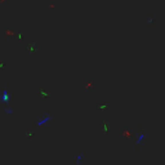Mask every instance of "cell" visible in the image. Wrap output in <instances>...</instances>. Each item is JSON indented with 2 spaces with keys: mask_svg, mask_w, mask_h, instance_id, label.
<instances>
[{
  "mask_svg": "<svg viewBox=\"0 0 165 165\" xmlns=\"http://www.w3.org/2000/svg\"><path fill=\"white\" fill-rule=\"evenodd\" d=\"M82 160H84V155L82 154H79L76 156V165H80L82 162Z\"/></svg>",
  "mask_w": 165,
  "mask_h": 165,
  "instance_id": "4",
  "label": "cell"
},
{
  "mask_svg": "<svg viewBox=\"0 0 165 165\" xmlns=\"http://www.w3.org/2000/svg\"><path fill=\"white\" fill-rule=\"evenodd\" d=\"M144 138H146V134H144V133H141L138 137H137V141H135V143H137V144L142 143V142L144 141Z\"/></svg>",
  "mask_w": 165,
  "mask_h": 165,
  "instance_id": "3",
  "label": "cell"
},
{
  "mask_svg": "<svg viewBox=\"0 0 165 165\" xmlns=\"http://www.w3.org/2000/svg\"><path fill=\"white\" fill-rule=\"evenodd\" d=\"M52 120V116L50 115H45L43 116V117H40L38 121H36V125L38 126H43V125H46L48 123H50Z\"/></svg>",
  "mask_w": 165,
  "mask_h": 165,
  "instance_id": "1",
  "label": "cell"
},
{
  "mask_svg": "<svg viewBox=\"0 0 165 165\" xmlns=\"http://www.w3.org/2000/svg\"><path fill=\"white\" fill-rule=\"evenodd\" d=\"M4 111H5V113H7V115H12V113H13V108L9 107V106H7Z\"/></svg>",
  "mask_w": 165,
  "mask_h": 165,
  "instance_id": "5",
  "label": "cell"
},
{
  "mask_svg": "<svg viewBox=\"0 0 165 165\" xmlns=\"http://www.w3.org/2000/svg\"><path fill=\"white\" fill-rule=\"evenodd\" d=\"M9 99H10L9 92H8L7 89H4L1 93H0V101H1V102H4V103H7V102H9Z\"/></svg>",
  "mask_w": 165,
  "mask_h": 165,
  "instance_id": "2",
  "label": "cell"
}]
</instances>
